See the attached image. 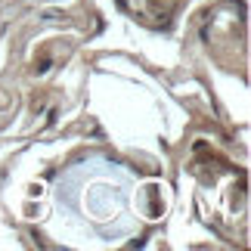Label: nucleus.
<instances>
[{
	"mask_svg": "<svg viewBox=\"0 0 251 251\" xmlns=\"http://www.w3.org/2000/svg\"><path fill=\"white\" fill-rule=\"evenodd\" d=\"M59 208L81 229L115 242L137 233V180L109 158L72 165L56 183Z\"/></svg>",
	"mask_w": 251,
	"mask_h": 251,
	"instance_id": "obj_1",
	"label": "nucleus"
}]
</instances>
